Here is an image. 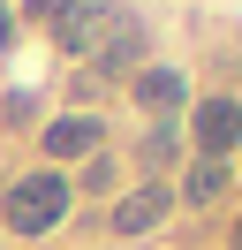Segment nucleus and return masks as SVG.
Here are the masks:
<instances>
[{
	"instance_id": "obj_10",
	"label": "nucleus",
	"mask_w": 242,
	"mask_h": 250,
	"mask_svg": "<svg viewBox=\"0 0 242 250\" xmlns=\"http://www.w3.org/2000/svg\"><path fill=\"white\" fill-rule=\"evenodd\" d=\"M8 31H15V16H8V8H0V46H8Z\"/></svg>"
},
{
	"instance_id": "obj_11",
	"label": "nucleus",
	"mask_w": 242,
	"mask_h": 250,
	"mask_svg": "<svg viewBox=\"0 0 242 250\" xmlns=\"http://www.w3.org/2000/svg\"><path fill=\"white\" fill-rule=\"evenodd\" d=\"M227 243H235V250H242V220H235V235H227Z\"/></svg>"
},
{
	"instance_id": "obj_6",
	"label": "nucleus",
	"mask_w": 242,
	"mask_h": 250,
	"mask_svg": "<svg viewBox=\"0 0 242 250\" xmlns=\"http://www.w3.org/2000/svg\"><path fill=\"white\" fill-rule=\"evenodd\" d=\"M182 99H189V76H182V68H166V61L136 68V106H151V114H174Z\"/></svg>"
},
{
	"instance_id": "obj_5",
	"label": "nucleus",
	"mask_w": 242,
	"mask_h": 250,
	"mask_svg": "<svg viewBox=\"0 0 242 250\" xmlns=\"http://www.w3.org/2000/svg\"><path fill=\"white\" fill-rule=\"evenodd\" d=\"M99 144H106L99 114H60V122L45 129V159H99Z\"/></svg>"
},
{
	"instance_id": "obj_7",
	"label": "nucleus",
	"mask_w": 242,
	"mask_h": 250,
	"mask_svg": "<svg viewBox=\"0 0 242 250\" xmlns=\"http://www.w3.org/2000/svg\"><path fill=\"white\" fill-rule=\"evenodd\" d=\"M99 68H144V31H136V23H114V31L99 38Z\"/></svg>"
},
{
	"instance_id": "obj_1",
	"label": "nucleus",
	"mask_w": 242,
	"mask_h": 250,
	"mask_svg": "<svg viewBox=\"0 0 242 250\" xmlns=\"http://www.w3.org/2000/svg\"><path fill=\"white\" fill-rule=\"evenodd\" d=\"M68 205H76L68 174H60V167H38V174H23V182H8L0 220H8L15 235H53L60 220H68Z\"/></svg>"
},
{
	"instance_id": "obj_4",
	"label": "nucleus",
	"mask_w": 242,
	"mask_h": 250,
	"mask_svg": "<svg viewBox=\"0 0 242 250\" xmlns=\"http://www.w3.org/2000/svg\"><path fill=\"white\" fill-rule=\"evenodd\" d=\"M106 31H114V8H106V0H60L53 8V38L68 53H99Z\"/></svg>"
},
{
	"instance_id": "obj_3",
	"label": "nucleus",
	"mask_w": 242,
	"mask_h": 250,
	"mask_svg": "<svg viewBox=\"0 0 242 250\" xmlns=\"http://www.w3.org/2000/svg\"><path fill=\"white\" fill-rule=\"evenodd\" d=\"M189 129H197V152L204 159H227L242 144V99H197V114H189Z\"/></svg>"
},
{
	"instance_id": "obj_2",
	"label": "nucleus",
	"mask_w": 242,
	"mask_h": 250,
	"mask_svg": "<svg viewBox=\"0 0 242 250\" xmlns=\"http://www.w3.org/2000/svg\"><path fill=\"white\" fill-rule=\"evenodd\" d=\"M166 212H174V189H166V182H136V189H121V197H114L106 228H114V235H151Z\"/></svg>"
},
{
	"instance_id": "obj_8",
	"label": "nucleus",
	"mask_w": 242,
	"mask_h": 250,
	"mask_svg": "<svg viewBox=\"0 0 242 250\" xmlns=\"http://www.w3.org/2000/svg\"><path fill=\"white\" fill-rule=\"evenodd\" d=\"M220 189H227V159H197L189 182H182V205H212Z\"/></svg>"
},
{
	"instance_id": "obj_9",
	"label": "nucleus",
	"mask_w": 242,
	"mask_h": 250,
	"mask_svg": "<svg viewBox=\"0 0 242 250\" xmlns=\"http://www.w3.org/2000/svg\"><path fill=\"white\" fill-rule=\"evenodd\" d=\"M144 159H151V167H166V159H174V129H166V122L144 137Z\"/></svg>"
}]
</instances>
